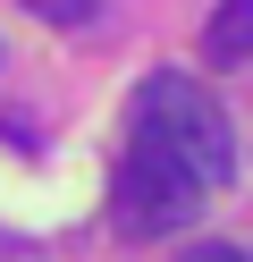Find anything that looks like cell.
Here are the masks:
<instances>
[{"mask_svg": "<svg viewBox=\"0 0 253 262\" xmlns=\"http://www.w3.org/2000/svg\"><path fill=\"white\" fill-rule=\"evenodd\" d=\"M135 136H152L160 152H177L202 178V194H219L236 178V127L194 76H144L135 85Z\"/></svg>", "mask_w": 253, "mask_h": 262, "instance_id": "cell-1", "label": "cell"}, {"mask_svg": "<svg viewBox=\"0 0 253 262\" xmlns=\"http://www.w3.org/2000/svg\"><path fill=\"white\" fill-rule=\"evenodd\" d=\"M194 211H202V178L186 169L177 152H160L152 136H135L127 161H118V178H110L118 237H169V228H186Z\"/></svg>", "mask_w": 253, "mask_h": 262, "instance_id": "cell-2", "label": "cell"}, {"mask_svg": "<svg viewBox=\"0 0 253 262\" xmlns=\"http://www.w3.org/2000/svg\"><path fill=\"white\" fill-rule=\"evenodd\" d=\"M202 51H211V68H245V59H253V0H211Z\"/></svg>", "mask_w": 253, "mask_h": 262, "instance_id": "cell-3", "label": "cell"}, {"mask_svg": "<svg viewBox=\"0 0 253 262\" xmlns=\"http://www.w3.org/2000/svg\"><path fill=\"white\" fill-rule=\"evenodd\" d=\"M34 17H51V26H93L101 17V0H26Z\"/></svg>", "mask_w": 253, "mask_h": 262, "instance_id": "cell-4", "label": "cell"}, {"mask_svg": "<svg viewBox=\"0 0 253 262\" xmlns=\"http://www.w3.org/2000/svg\"><path fill=\"white\" fill-rule=\"evenodd\" d=\"M177 262H245V245H228V237H211V245H194V254H177Z\"/></svg>", "mask_w": 253, "mask_h": 262, "instance_id": "cell-5", "label": "cell"}]
</instances>
